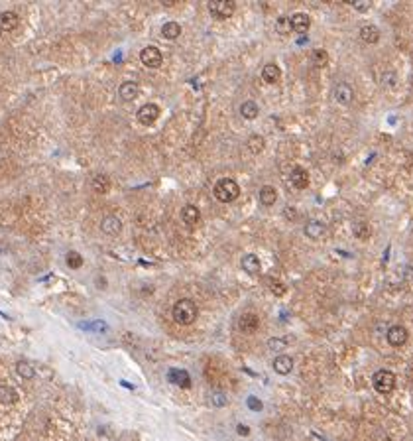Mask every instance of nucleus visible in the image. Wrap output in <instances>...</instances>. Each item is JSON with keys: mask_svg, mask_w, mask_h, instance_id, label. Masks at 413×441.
I'll use <instances>...</instances> for the list:
<instances>
[{"mask_svg": "<svg viewBox=\"0 0 413 441\" xmlns=\"http://www.w3.org/2000/svg\"><path fill=\"white\" fill-rule=\"evenodd\" d=\"M352 4H354V8L360 10V12H366V10L370 8V2H364V0H358V2H352Z\"/></svg>", "mask_w": 413, "mask_h": 441, "instance_id": "f704fd0d", "label": "nucleus"}, {"mask_svg": "<svg viewBox=\"0 0 413 441\" xmlns=\"http://www.w3.org/2000/svg\"><path fill=\"white\" fill-rule=\"evenodd\" d=\"M212 193H214V197H216L220 203H230V201L238 199V195H240V185H238L234 179H230V177H222V179H218V181L214 183Z\"/></svg>", "mask_w": 413, "mask_h": 441, "instance_id": "f03ea898", "label": "nucleus"}, {"mask_svg": "<svg viewBox=\"0 0 413 441\" xmlns=\"http://www.w3.org/2000/svg\"><path fill=\"white\" fill-rule=\"evenodd\" d=\"M65 262H67V266L69 268H73V270H79L81 266H83V256L79 254V252H75V250H71L69 254H67V258H65Z\"/></svg>", "mask_w": 413, "mask_h": 441, "instance_id": "c756f323", "label": "nucleus"}, {"mask_svg": "<svg viewBox=\"0 0 413 441\" xmlns=\"http://www.w3.org/2000/svg\"><path fill=\"white\" fill-rule=\"evenodd\" d=\"M236 432H238L240 436H248V434H250V430H248L246 426H238V428H236Z\"/></svg>", "mask_w": 413, "mask_h": 441, "instance_id": "4c0bfd02", "label": "nucleus"}, {"mask_svg": "<svg viewBox=\"0 0 413 441\" xmlns=\"http://www.w3.org/2000/svg\"><path fill=\"white\" fill-rule=\"evenodd\" d=\"M260 327V317L256 313H244L240 319H238V329L242 333H256Z\"/></svg>", "mask_w": 413, "mask_h": 441, "instance_id": "9d476101", "label": "nucleus"}, {"mask_svg": "<svg viewBox=\"0 0 413 441\" xmlns=\"http://www.w3.org/2000/svg\"><path fill=\"white\" fill-rule=\"evenodd\" d=\"M18 24H20V18H18L16 12H2V14H0V28H2L4 32H12V30H16Z\"/></svg>", "mask_w": 413, "mask_h": 441, "instance_id": "f3484780", "label": "nucleus"}, {"mask_svg": "<svg viewBox=\"0 0 413 441\" xmlns=\"http://www.w3.org/2000/svg\"><path fill=\"white\" fill-rule=\"evenodd\" d=\"M240 266L248 274H258L260 272V260H258L256 254H244L242 260H240Z\"/></svg>", "mask_w": 413, "mask_h": 441, "instance_id": "6ab92c4d", "label": "nucleus"}, {"mask_svg": "<svg viewBox=\"0 0 413 441\" xmlns=\"http://www.w3.org/2000/svg\"><path fill=\"white\" fill-rule=\"evenodd\" d=\"M160 113H162V111H160L158 105L148 103V105H144V107L138 109V120H140V124L150 126V124H154V122L160 119Z\"/></svg>", "mask_w": 413, "mask_h": 441, "instance_id": "423d86ee", "label": "nucleus"}, {"mask_svg": "<svg viewBox=\"0 0 413 441\" xmlns=\"http://www.w3.org/2000/svg\"><path fill=\"white\" fill-rule=\"evenodd\" d=\"M172 315H173V321L175 323H179V325H191V323H195V319L199 315V309H197V305H195L193 299L183 297V299L175 301V305L172 309Z\"/></svg>", "mask_w": 413, "mask_h": 441, "instance_id": "f257e3e1", "label": "nucleus"}, {"mask_svg": "<svg viewBox=\"0 0 413 441\" xmlns=\"http://www.w3.org/2000/svg\"><path fill=\"white\" fill-rule=\"evenodd\" d=\"M283 215H285L287 219H295V217H297V211H295L293 207H289V209H285V211H283Z\"/></svg>", "mask_w": 413, "mask_h": 441, "instance_id": "e433bc0d", "label": "nucleus"}, {"mask_svg": "<svg viewBox=\"0 0 413 441\" xmlns=\"http://www.w3.org/2000/svg\"><path fill=\"white\" fill-rule=\"evenodd\" d=\"M275 201H277V189L272 187V185H264V187L260 189V203L266 205V207H270V205H274Z\"/></svg>", "mask_w": 413, "mask_h": 441, "instance_id": "aec40b11", "label": "nucleus"}, {"mask_svg": "<svg viewBox=\"0 0 413 441\" xmlns=\"http://www.w3.org/2000/svg\"><path fill=\"white\" fill-rule=\"evenodd\" d=\"M248 404H250V408H252V410H262V402H260V400H256V398H250V400H248Z\"/></svg>", "mask_w": 413, "mask_h": 441, "instance_id": "c9c22d12", "label": "nucleus"}, {"mask_svg": "<svg viewBox=\"0 0 413 441\" xmlns=\"http://www.w3.org/2000/svg\"><path fill=\"white\" fill-rule=\"evenodd\" d=\"M327 63H329V53L325 49H315L311 53V65L321 69V67H327Z\"/></svg>", "mask_w": 413, "mask_h": 441, "instance_id": "bb28decb", "label": "nucleus"}, {"mask_svg": "<svg viewBox=\"0 0 413 441\" xmlns=\"http://www.w3.org/2000/svg\"><path fill=\"white\" fill-rule=\"evenodd\" d=\"M91 185H93V191H97V193H108V189H110V179H108V175L99 173V175L93 177Z\"/></svg>", "mask_w": 413, "mask_h": 441, "instance_id": "5701e85b", "label": "nucleus"}, {"mask_svg": "<svg viewBox=\"0 0 413 441\" xmlns=\"http://www.w3.org/2000/svg\"><path fill=\"white\" fill-rule=\"evenodd\" d=\"M212 400H214V402H216V404H218V406H222V404H224V402H226V400H224V398H222V396H220V394H214V396H212Z\"/></svg>", "mask_w": 413, "mask_h": 441, "instance_id": "58836bf2", "label": "nucleus"}, {"mask_svg": "<svg viewBox=\"0 0 413 441\" xmlns=\"http://www.w3.org/2000/svg\"><path fill=\"white\" fill-rule=\"evenodd\" d=\"M179 34H181V26L177 22H166L162 26V36L166 40H175V38H179Z\"/></svg>", "mask_w": 413, "mask_h": 441, "instance_id": "393cba45", "label": "nucleus"}, {"mask_svg": "<svg viewBox=\"0 0 413 441\" xmlns=\"http://www.w3.org/2000/svg\"><path fill=\"white\" fill-rule=\"evenodd\" d=\"M360 40L364 43H376V41H380V30L376 26H372V24L362 26L360 28Z\"/></svg>", "mask_w": 413, "mask_h": 441, "instance_id": "a211bd4d", "label": "nucleus"}, {"mask_svg": "<svg viewBox=\"0 0 413 441\" xmlns=\"http://www.w3.org/2000/svg\"><path fill=\"white\" fill-rule=\"evenodd\" d=\"M170 380H172L173 384L181 386V388H189V386H191V378H189L187 370H177V368L170 370Z\"/></svg>", "mask_w": 413, "mask_h": 441, "instance_id": "4be33fe9", "label": "nucleus"}, {"mask_svg": "<svg viewBox=\"0 0 413 441\" xmlns=\"http://www.w3.org/2000/svg\"><path fill=\"white\" fill-rule=\"evenodd\" d=\"M305 235L309 237V239H313V241H317V239H321L323 235H325V225L321 223V221H309L307 225H305Z\"/></svg>", "mask_w": 413, "mask_h": 441, "instance_id": "412c9836", "label": "nucleus"}, {"mask_svg": "<svg viewBox=\"0 0 413 441\" xmlns=\"http://www.w3.org/2000/svg\"><path fill=\"white\" fill-rule=\"evenodd\" d=\"M275 28H277V32H279V34H289V30H291L289 18H287V16H279V18H277V22H275Z\"/></svg>", "mask_w": 413, "mask_h": 441, "instance_id": "473e14b6", "label": "nucleus"}, {"mask_svg": "<svg viewBox=\"0 0 413 441\" xmlns=\"http://www.w3.org/2000/svg\"><path fill=\"white\" fill-rule=\"evenodd\" d=\"M101 229H103V233H106V235H118L120 231H122V221L116 217V215H108V217H104L103 219V223H101Z\"/></svg>", "mask_w": 413, "mask_h": 441, "instance_id": "4468645a", "label": "nucleus"}, {"mask_svg": "<svg viewBox=\"0 0 413 441\" xmlns=\"http://www.w3.org/2000/svg\"><path fill=\"white\" fill-rule=\"evenodd\" d=\"M140 61H142L146 67L156 69V67H160V65H162L164 55H162V51H160L158 47L148 45V47H144V49H142V53H140Z\"/></svg>", "mask_w": 413, "mask_h": 441, "instance_id": "39448f33", "label": "nucleus"}, {"mask_svg": "<svg viewBox=\"0 0 413 441\" xmlns=\"http://www.w3.org/2000/svg\"><path fill=\"white\" fill-rule=\"evenodd\" d=\"M236 4L232 0H212L208 2V12L216 18V20H226L234 14Z\"/></svg>", "mask_w": 413, "mask_h": 441, "instance_id": "20e7f679", "label": "nucleus"}, {"mask_svg": "<svg viewBox=\"0 0 413 441\" xmlns=\"http://www.w3.org/2000/svg\"><path fill=\"white\" fill-rule=\"evenodd\" d=\"M258 113H260V109H258V105H256L254 101H244V103L240 105V115H242L246 120H254V119L258 117Z\"/></svg>", "mask_w": 413, "mask_h": 441, "instance_id": "b1692460", "label": "nucleus"}, {"mask_svg": "<svg viewBox=\"0 0 413 441\" xmlns=\"http://www.w3.org/2000/svg\"><path fill=\"white\" fill-rule=\"evenodd\" d=\"M333 97H335V101L339 105H350L352 99H354V91H352V87L348 83H339L335 87V91H333Z\"/></svg>", "mask_w": 413, "mask_h": 441, "instance_id": "1a4fd4ad", "label": "nucleus"}, {"mask_svg": "<svg viewBox=\"0 0 413 441\" xmlns=\"http://www.w3.org/2000/svg\"><path fill=\"white\" fill-rule=\"evenodd\" d=\"M18 400V394H16V390H12V388H0V404H14Z\"/></svg>", "mask_w": 413, "mask_h": 441, "instance_id": "7c9ffc66", "label": "nucleus"}, {"mask_svg": "<svg viewBox=\"0 0 413 441\" xmlns=\"http://www.w3.org/2000/svg\"><path fill=\"white\" fill-rule=\"evenodd\" d=\"M268 347L272 351H281V349H285V341H281V339H270L268 341Z\"/></svg>", "mask_w": 413, "mask_h": 441, "instance_id": "72a5a7b5", "label": "nucleus"}, {"mask_svg": "<svg viewBox=\"0 0 413 441\" xmlns=\"http://www.w3.org/2000/svg\"><path fill=\"white\" fill-rule=\"evenodd\" d=\"M118 95H120L122 101H134V99H138V95H140V87H138V83H134V81H124V83L120 85V89H118Z\"/></svg>", "mask_w": 413, "mask_h": 441, "instance_id": "ddd939ff", "label": "nucleus"}, {"mask_svg": "<svg viewBox=\"0 0 413 441\" xmlns=\"http://www.w3.org/2000/svg\"><path fill=\"white\" fill-rule=\"evenodd\" d=\"M352 233H354V237H356V239H360V241H368V239H370V235H372L370 225H368V223H364V221L354 223V225H352Z\"/></svg>", "mask_w": 413, "mask_h": 441, "instance_id": "a878e982", "label": "nucleus"}, {"mask_svg": "<svg viewBox=\"0 0 413 441\" xmlns=\"http://www.w3.org/2000/svg\"><path fill=\"white\" fill-rule=\"evenodd\" d=\"M181 221L185 223V227L187 229H195V227H199V223H201V211H199V207H195V205H185L183 207V211H181Z\"/></svg>", "mask_w": 413, "mask_h": 441, "instance_id": "6e6552de", "label": "nucleus"}, {"mask_svg": "<svg viewBox=\"0 0 413 441\" xmlns=\"http://www.w3.org/2000/svg\"><path fill=\"white\" fill-rule=\"evenodd\" d=\"M270 290H272V294L277 295V297L285 295V292H287L285 284H283V282H279V280H272V282H270Z\"/></svg>", "mask_w": 413, "mask_h": 441, "instance_id": "2f4dec72", "label": "nucleus"}, {"mask_svg": "<svg viewBox=\"0 0 413 441\" xmlns=\"http://www.w3.org/2000/svg\"><path fill=\"white\" fill-rule=\"evenodd\" d=\"M262 79H264L266 83H270V85L279 83V79H281V69H279L275 63H268V65H264V69H262Z\"/></svg>", "mask_w": 413, "mask_h": 441, "instance_id": "2eb2a0df", "label": "nucleus"}, {"mask_svg": "<svg viewBox=\"0 0 413 441\" xmlns=\"http://www.w3.org/2000/svg\"><path fill=\"white\" fill-rule=\"evenodd\" d=\"M289 24H291V30L297 32V34H305L309 28H311V18L303 12H297L289 18Z\"/></svg>", "mask_w": 413, "mask_h": 441, "instance_id": "9b49d317", "label": "nucleus"}, {"mask_svg": "<svg viewBox=\"0 0 413 441\" xmlns=\"http://www.w3.org/2000/svg\"><path fill=\"white\" fill-rule=\"evenodd\" d=\"M16 372L22 376V378H34L35 376V370H34V366L30 364V362H26V361H20L18 364H16Z\"/></svg>", "mask_w": 413, "mask_h": 441, "instance_id": "cd10ccee", "label": "nucleus"}, {"mask_svg": "<svg viewBox=\"0 0 413 441\" xmlns=\"http://www.w3.org/2000/svg\"><path fill=\"white\" fill-rule=\"evenodd\" d=\"M2 32H4V30H2V28H0V36H2Z\"/></svg>", "mask_w": 413, "mask_h": 441, "instance_id": "ea45409f", "label": "nucleus"}, {"mask_svg": "<svg viewBox=\"0 0 413 441\" xmlns=\"http://www.w3.org/2000/svg\"><path fill=\"white\" fill-rule=\"evenodd\" d=\"M274 370H275L277 374H281V376L289 374V372L293 370V359L287 357V355H279V357L274 361Z\"/></svg>", "mask_w": 413, "mask_h": 441, "instance_id": "dca6fc26", "label": "nucleus"}, {"mask_svg": "<svg viewBox=\"0 0 413 441\" xmlns=\"http://www.w3.org/2000/svg\"><path fill=\"white\" fill-rule=\"evenodd\" d=\"M248 150L252 152V154H260L262 150H264V146H266V140L262 138V136H258V134H254V136H250L248 138Z\"/></svg>", "mask_w": 413, "mask_h": 441, "instance_id": "c85d7f7f", "label": "nucleus"}, {"mask_svg": "<svg viewBox=\"0 0 413 441\" xmlns=\"http://www.w3.org/2000/svg\"><path fill=\"white\" fill-rule=\"evenodd\" d=\"M289 181H291V185L295 187V189H305L307 185H309V173L303 169V167H293L291 169V173H289Z\"/></svg>", "mask_w": 413, "mask_h": 441, "instance_id": "f8f14e48", "label": "nucleus"}, {"mask_svg": "<svg viewBox=\"0 0 413 441\" xmlns=\"http://www.w3.org/2000/svg\"><path fill=\"white\" fill-rule=\"evenodd\" d=\"M408 337H410V333L404 325H392L386 333V339L392 347H404L408 343Z\"/></svg>", "mask_w": 413, "mask_h": 441, "instance_id": "0eeeda50", "label": "nucleus"}, {"mask_svg": "<svg viewBox=\"0 0 413 441\" xmlns=\"http://www.w3.org/2000/svg\"><path fill=\"white\" fill-rule=\"evenodd\" d=\"M372 384H374V390L378 394H392L394 388H396V374L388 368H380L374 376H372Z\"/></svg>", "mask_w": 413, "mask_h": 441, "instance_id": "7ed1b4c3", "label": "nucleus"}]
</instances>
